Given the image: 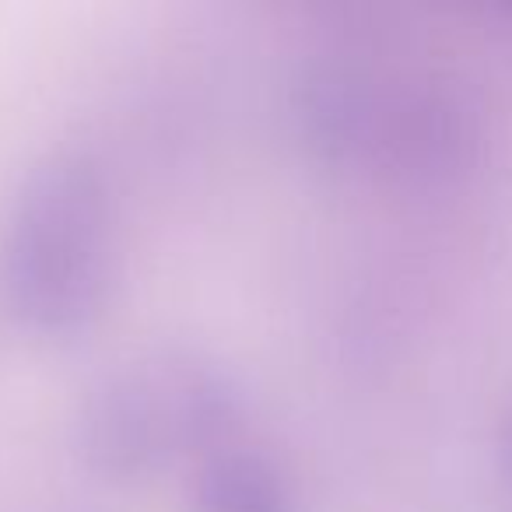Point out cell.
I'll list each match as a JSON object with an SVG mask.
<instances>
[{
	"label": "cell",
	"mask_w": 512,
	"mask_h": 512,
	"mask_svg": "<svg viewBox=\"0 0 512 512\" xmlns=\"http://www.w3.org/2000/svg\"><path fill=\"white\" fill-rule=\"evenodd\" d=\"M113 260V211L102 176L53 155L25 176L0 235V292L39 334H71L99 313Z\"/></svg>",
	"instance_id": "6da1fadb"
},
{
	"label": "cell",
	"mask_w": 512,
	"mask_h": 512,
	"mask_svg": "<svg viewBox=\"0 0 512 512\" xmlns=\"http://www.w3.org/2000/svg\"><path fill=\"white\" fill-rule=\"evenodd\" d=\"M221 393L193 372L113 379L88 411V446L113 470H137L165 446L214 425Z\"/></svg>",
	"instance_id": "7a4b0ae2"
},
{
	"label": "cell",
	"mask_w": 512,
	"mask_h": 512,
	"mask_svg": "<svg viewBox=\"0 0 512 512\" xmlns=\"http://www.w3.org/2000/svg\"><path fill=\"white\" fill-rule=\"evenodd\" d=\"M204 512H292L285 481L260 456H218L200 477Z\"/></svg>",
	"instance_id": "3957f363"
}]
</instances>
